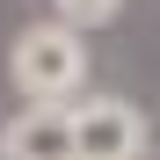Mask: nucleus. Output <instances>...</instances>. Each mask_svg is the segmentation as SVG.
Masks as SVG:
<instances>
[{
  "mask_svg": "<svg viewBox=\"0 0 160 160\" xmlns=\"http://www.w3.org/2000/svg\"><path fill=\"white\" fill-rule=\"evenodd\" d=\"M8 73L22 102H44V109H73L80 95H88V44H80V29H66V22H29L15 44H8Z\"/></svg>",
  "mask_w": 160,
  "mask_h": 160,
  "instance_id": "nucleus-1",
  "label": "nucleus"
},
{
  "mask_svg": "<svg viewBox=\"0 0 160 160\" xmlns=\"http://www.w3.org/2000/svg\"><path fill=\"white\" fill-rule=\"evenodd\" d=\"M73 160H146V117L124 95L73 102Z\"/></svg>",
  "mask_w": 160,
  "mask_h": 160,
  "instance_id": "nucleus-2",
  "label": "nucleus"
},
{
  "mask_svg": "<svg viewBox=\"0 0 160 160\" xmlns=\"http://www.w3.org/2000/svg\"><path fill=\"white\" fill-rule=\"evenodd\" d=\"M0 160H73V109L22 102L0 124Z\"/></svg>",
  "mask_w": 160,
  "mask_h": 160,
  "instance_id": "nucleus-3",
  "label": "nucleus"
},
{
  "mask_svg": "<svg viewBox=\"0 0 160 160\" xmlns=\"http://www.w3.org/2000/svg\"><path fill=\"white\" fill-rule=\"evenodd\" d=\"M51 8H58L66 29L88 37V29H102V22H117V15H124V0H51Z\"/></svg>",
  "mask_w": 160,
  "mask_h": 160,
  "instance_id": "nucleus-4",
  "label": "nucleus"
}]
</instances>
